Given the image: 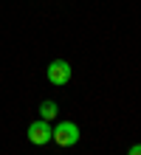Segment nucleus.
I'll use <instances>...</instances> for the list:
<instances>
[{
    "mask_svg": "<svg viewBox=\"0 0 141 155\" xmlns=\"http://www.w3.org/2000/svg\"><path fill=\"white\" fill-rule=\"evenodd\" d=\"M127 155H141V144H133V147L127 150Z\"/></svg>",
    "mask_w": 141,
    "mask_h": 155,
    "instance_id": "obj_5",
    "label": "nucleus"
},
{
    "mask_svg": "<svg viewBox=\"0 0 141 155\" xmlns=\"http://www.w3.org/2000/svg\"><path fill=\"white\" fill-rule=\"evenodd\" d=\"M28 141L31 144H37V147H45L51 138H54V127L45 121V118H37V121H31L28 124Z\"/></svg>",
    "mask_w": 141,
    "mask_h": 155,
    "instance_id": "obj_2",
    "label": "nucleus"
},
{
    "mask_svg": "<svg viewBox=\"0 0 141 155\" xmlns=\"http://www.w3.org/2000/svg\"><path fill=\"white\" fill-rule=\"evenodd\" d=\"M71 62H65V59H54L48 68H45V76H48V82L54 87H65L71 82Z\"/></svg>",
    "mask_w": 141,
    "mask_h": 155,
    "instance_id": "obj_1",
    "label": "nucleus"
},
{
    "mask_svg": "<svg viewBox=\"0 0 141 155\" xmlns=\"http://www.w3.org/2000/svg\"><path fill=\"white\" fill-rule=\"evenodd\" d=\"M54 144H59V147H73V144L79 141V127L73 121H59L54 127Z\"/></svg>",
    "mask_w": 141,
    "mask_h": 155,
    "instance_id": "obj_3",
    "label": "nucleus"
},
{
    "mask_svg": "<svg viewBox=\"0 0 141 155\" xmlns=\"http://www.w3.org/2000/svg\"><path fill=\"white\" fill-rule=\"evenodd\" d=\"M56 113H59V107H56V102H51V99H45V102H40V118H45V121H51V118H56Z\"/></svg>",
    "mask_w": 141,
    "mask_h": 155,
    "instance_id": "obj_4",
    "label": "nucleus"
}]
</instances>
